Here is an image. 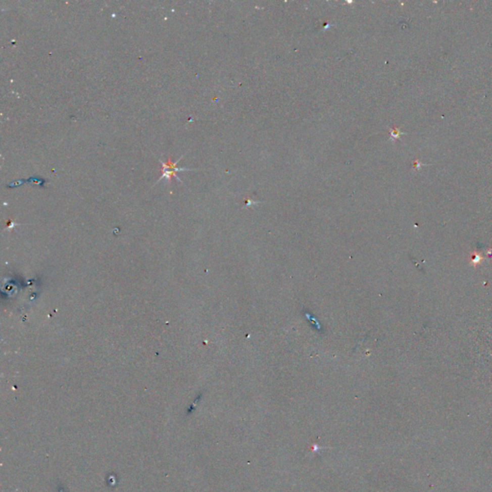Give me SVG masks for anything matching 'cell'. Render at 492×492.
<instances>
[{
    "mask_svg": "<svg viewBox=\"0 0 492 492\" xmlns=\"http://www.w3.org/2000/svg\"><path fill=\"white\" fill-rule=\"evenodd\" d=\"M161 162V165L163 167V174L162 176L159 179V181L163 180V179H168V181L170 182L171 181V178L175 177L177 179L178 181H181L179 178L177 177V173L179 171H184V170H189V169H184V168H177L176 166H177L178 162H174L172 163L170 161V158H168V161L167 163H165L164 161H160Z\"/></svg>",
    "mask_w": 492,
    "mask_h": 492,
    "instance_id": "6da1fadb",
    "label": "cell"
}]
</instances>
